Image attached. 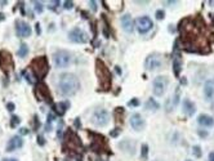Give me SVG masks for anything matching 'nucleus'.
<instances>
[{
  "label": "nucleus",
  "mask_w": 214,
  "mask_h": 161,
  "mask_svg": "<svg viewBox=\"0 0 214 161\" xmlns=\"http://www.w3.org/2000/svg\"><path fill=\"white\" fill-rule=\"evenodd\" d=\"M79 79L70 72L59 75L58 81H57V89H58L59 94L65 97L74 95L79 89Z\"/></svg>",
  "instance_id": "obj_1"
},
{
  "label": "nucleus",
  "mask_w": 214,
  "mask_h": 161,
  "mask_svg": "<svg viewBox=\"0 0 214 161\" xmlns=\"http://www.w3.org/2000/svg\"><path fill=\"white\" fill-rule=\"evenodd\" d=\"M95 74L98 77L99 87L102 89H110L111 87V72L106 67V64L103 63V61L97 59L95 61Z\"/></svg>",
  "instance_id": "obj_2"
},
{
  "label": "nucleus",
  "mask_w": 214,
  "mask_h": 161,
  "mask_svg": "<svg viewBox=\"0 0 214 161\" xmlns=\"http://www.w3.org/2000/svg\"><path fill=\"white\" fill-rule=\"evenodd\" d=\"M31 69H33L35 76L38 79H43L47 75L48 70H49V66H48V61L45 57H36L35 59H33V62H31Z\"/></svg>",
  "instance_id": "obj_3"
},
{
  "label": "nucleus",
  "mask_w": 214,
  "mask_h": 161,
  "mask_svg": "<svg viewBox=\"0 0 214 161\" xmlns=\"http://www.w3.org/2000/svg\"><path fill=\"white\" fill-rule=\"evenodd\" d=\"M110 121V113L107 110L99 108L95 110L93 112V116H92V123L97 126H105V125L108 124Z\"/></svg>",
  "instance_id": "obj_4"
},
{
  "label": "nucleus",
  "mask_w": 214,
  "mask_h": 161,
  "mask_svg": "<svg viewBox=\"0 0 214 161\" xmlns=\"http://www.w3.org/2000/svg\"><path fill=\"white\" fill-rule=\"evenodd\" d=\"M13 67H14V62L12 54L7 51H0V69L5 74H8L10 70H13Z\"/></svg>",
  "instance_id": "obj_5"
},
{
  "label": "nucleus",
  "mask_w": 214,
  "mask_h": 161,
  "mask_svg": "<svg viewBox=\"0 0 214 161\" xmlns=\"http://www.w3.org/2000/svg\"><path fill=\"white\" fill-rule=\"evenodd\" d=\"M53 61H54V64L58 69H63V67H67L71 62V57L67 52L65 51H57L54 54H53Z\"/></svg>",
  "instance_id": "obj_6"
},
{
  "label": "nucleus",
  "mask_w": 214,
  "mask_h": 161,
  "mask_svg": "<svg viewBox=\"0 0 214 161\" xmlns=\"http://www.w3.org/2000/svg\"><path fill=\"white\" fill-rule=\"evenodd\" d=\"M169 84V80L165 76H158L152 83V88H154V94L158 97H161L166 90V87Z\"/></svg>",
  "instance_id": "obj_7"
},
{
  "label": "nucleus",
  "mask_w": 214,
  "mask_h": 161,
  "mask_svg": "<svg viewBox=\"0 0 214 161\" xmlns=\"http://www.w3.org/2000/svg\"><path fill=\"white\" fill-rule=\"evenodd\" d=\"M69 39L72 43H79V44H84L88 41V34L80 27H75L69 32Z\"/></svg>",
  "instance_id": "obj_8"
},
{
  "label": "nucleus",
  "mask_w": 214,
  "mask_h": 161,
  "mask_svg": "<svg viewBox=\"0 0 214 161\" xmlns=\"http://www.w3.org/2000/svg\"><path fill=\"white\" fill-rule=\"evenodd\" d=\"M163 64V61H161V57L159 54H150L147 58L145 61V69L148 70V71H155L161 67Z\"/></svg>",
  "instance_id": "obj_9"
},
{
  "label": "nucleus",
  "mask_w": 214,
  "mask_h": 161,
  "mask_svg": "<svg viewBox=\"0 0 214 161\" xmlns=\"http://www.w3.org/2000/svg\"><path fill=\"white\" fill-rule=\"evenodd\" d=\"M135 23H137V28H138V31H140L141 34H146V32H148L152 28V26H154L152 19L150 18V17H147V16L140 17Z\"/></svg>",
  "instance_id": "obj_10"
},
{
  "label": "nucleus",
  "mask_w": 214,
  "mask_h": 161,
  "mask_svg": "<svg viewBox=\"0 0 214 161\" xmlns=\"http://www.w3.org/2000/svg\"><path fill=\"white\" fill-rule=\"evenodd\" d=\"M16 34L18 38H28L31 35L30 25L25 21H16Z\"/></svg>",
  "instance_id": "obj_11"
},
{
  "label": "nucleus",
  "mask_w": 214,
  "mask_h": 161,
  "mask_svg": "<svg viewBox=\"0 0 214 161\" xmlns=\"http://www.w3.org/2000/svg\"><path fill=\"white\" fill-rule=\"evenodd\" d=\"M35 94H36L39 101H41V99H47V102H49V103L52 102L49 89H48V87L44 83H38L36 89H35Z\"/></svg>",
  "instance_id": "obj_12"
},
{
  "label": "nucleus",
  "mask_w": 214,
  "mask_h": 161,
  "mask_svg": "<svg viewBox=\"0 0 214 161\" xmlns=\"http://www.w3.org/2000/svg\"><path fill=\"white\" fill-rule=\"evenodd\" d=\"M130 125L132 128L134 129V130H143L145 129V120L143 117H142L141 113H133L130 117Z\"/></svg>",
  "instance_id": "obj_13"
},
{
  "label": "nucleus",
  "mask_w": 214,
  "mask_h": 161,
  "mask_svg": "<svg viewBox=\"0 0 214 161\" xmlns=\"http://www.w3.org/2000/svg\"><path fill=\"white\" fill-rule=\"evenodd\" d=\"M121 26H123V30L128 32V34H132L134 30V22H133V18L130 17V14H124L121 16Z\"/></svg>",
  "instance_id": "obj_14"
},
{
  "label": "nucleus",
  "mask_w": 214,
  "mask_h": 161,
  "mask_svg": "<svg viewBox=\"0 0 214 161\" xmlns=\"http://www.w3.org/2000/svg\"><path fill=\"white\" fill-rule=\"evenodd\" d=\"M22 146H23V139L21 138L20 135H14V137H12L9 139L8 144H7V151L12 152V151H14V149H17V148H21Z\"/></svg>",
  "instance_id": "obj_15"
},
{
  "label": "nucleus",
  "mask_w": 214,
  "mask_h": 161,
  "mask_svg": "<svg viewBox=\"0 0 214 161\" xmlns=\"http://www.w3.org/2000/svg\"><path fill=\"white\" fill-rule=\"evenodd\" d=\"M204 94L206 97L208 101H212L214 97V81L212 80H206L204 85Z\"/></svg>",
  "instance_id": "obj_16"
},
{
  "label": "nucleus",
  "mask_w": 214,
  "mask_h": 161,
  "mask_svg": "<svg viewBox=\"0 0 214 161\" xmlns=\"http://www.w3.org/2000/svg\"><path fill=\"white\" fill-rule=\"evenodd\" d=\"M197 123L205 128H210L214 125V119L212 116L206 115V113H201V115L197 117Z\"/></svg>",
  "instance_id": "obj_17"
},
{
  "label": "nucleus",
  "mask_w": 214,
  "mask_h": 161,
  "mask_svg": "<svg viewBox=\"0 0 214 161\" xmlns=\"http://www.w3.org/2000/svg\"><path fill=\"white\" fill-rule=\"evenodd\" d=\"M183 112L186 113V116H192L196 112L195 103L192 101H190V99H184L183 101Z\"/></svg>",
  "instance_id": "obj_18"
},
{
  "label": "nucleus",
  "mask_w": 214,
  "mask_h": 161,
  "mask_svg": "<svg viewBox=\"0 0 214 161\" xmlns=\"http://www.w3.org/2000/svg\"><path fill=\"white\" fill-rule=\"evenodd\" d=\"M119 147L123 149V151H125V152H128V149H129V153H130V155H133V153L135 152V151H134V149H135L134 142H132L130 139H125V141L120 142V143H119Z\"/></svg>",
  "instance_id": "obj_19"
},
{
  "label": "nucleus",
  "mask_w": 214,
  "mask_h": 161,
  "mask_svg": "<svg viewBox=\"0 0 214 161\" xmlns=\"http://www.w3.org/2000/svg\"><path fill=\"white\" fill-rule=\"evenodd\" d=\"M69 106V103H66V102H58V103H56L54 105V111L57 113H58L59 116H62L63 113L66 112V107Z\"/></svg>",
  "instance_id": "obj_20"
},
{
  "label": "nucleus",
  "mask_w": 214,
  "mask_h": 161,
  "mask_svg": "<svg viewBox=\"0 0 214 161\" xmlns=\"http://www.w3.org/2000/svg\"><path fill=\"white\" fill-rule=\"evenodd\" d=\"M159 103L155 101L154 98H148V101L146 102V108L147 110H151V111H156L159 108Z\"/></svg>",
  "instance_id": "obj_21"
},
{
  "label": "nucleus",
  "mask_w": 214,
  "mask_h": 161,
  "mask_svg": "<svg viewBox=\"0 0 214 161\" xmlns=\"http://www.w3.org/2000/svg\"><path fill=\"white\" fill-rule=\"evenodd\" d=\"M173 71H174V75L176 77H179V74H181V61L176 58L173 62Z\"/></svg>",
  "instance_id": "obj_22"
},
{
  "label": "nucleus",
  "mask_w": 214,
  "mask_h": 161,
  "mask_svg": "<svg viewBox=\"0 0 214 161\" xmlns=\"http://www.w3.org/2000/svg\"><path fill=\"white\" fill-rule=\"evenodd\" d=\"M17 54H18V57H21V58L26 57V56L28 54V46H27L26 44H21L18 52H17Z\"/></svg>",
  "instance_id": "obj_23"
},
{
  "label": "nucleus",
  "mask_w": 214,
  "mask_h": 161,
  "mask_svg": "<svg viewBox=\"0 0 214 161\" xmlns=\"http://www.w3.org/2000/svg\"><path fill=\"white\" fill-rule=\"evenodd\" d=\"M34 9H35V12L36 13H41L43 9H44V5H43V3H40V1H35L34 3Z\"/></svg>",
  "instance_id": "obj_24"
},
{
  "label": "nucleus",
  "mask_w": 214,
  "mask_h": 161,
  "mask_svg": "<svg viewBox=\"0 0 214 161\" xmlns=\"http://www.w3.org/2000/svg\"><path fill=\"white\" fill-rule=\"evenodd\" d=\"M20 123H21V119L18 116H12V119H10V126L16 128L17 125H20Z\"/></svg>",
  "instance_id": "obj_25"
},
{
  "label": "nucleus",
  "mask_w": 214,
  "mask_h": 161,
  "mask_svg": "<svg viewBox=\"0 0 214 161\" xmlns=\"http://www.w3.org/2000/svg\"><path fill=\"white\" fill-rule=\"evenodd\" d=\"M192 152H194V155L196 157H201L202 152H201V148L199 147V146H194V148H192Z\"/></svg>",
  "instance_id": "obj_26"
},
{
  "label": "nucleus",
  "mask_w": 214,
  "mask_h": 161,
  "mask_svg": "<svg viewBox=\"0 0 214 161\" xmlns=\"http://www.w3.org/2000/svg\"><path fill=\"white\" fill-rule=\"evenodd\" d=\"M148 155V146L147 144H142V153H141V156L143 157V159H146Z\"/></svg>",
  "instance_id": "obj_27"
},
{
  "label": "nucleus",
  "mask_w": 214,
  "mask_h": 161,
  "mask_svg": "<svg viewBox=\"0 0 214 161\" xmlns=\"http://www.w3.org/2000/svg\"><path fill=\"white\" fill-rule=\"evenodd\" d=\"M164 17H165V12H164L163 9H159L158 12H156V18L158 19H164Z\"/></svg>",
  "instance_id": "obj_28"
},
{
  "label": "nucleus",
  "mask_w": 214,
  "mask_h": 161,
  "mask_svg": "<svg viewBox=\"0 0 214 161\" xmlns=\"http://www.w3.org/2000/svg\"><path fill=\"white\" fill-rule=\"evenodd\" d=\"M140 105V101H138L137 98H134V99H132V101L128 103V106H130V107H135V106H138Z\"/></svg>",
  "instance_id": "obj_29"
},
{
  "label": "nucleus",
  "mask_w": 214,
  "mask_h": 161,
  "mask_svg": "<svg viewBox=\"0 0 214 161\" xmlns=\"http://www.w3.org/2000/svg\"><path fill=\"white\" fill-rule=\"evenodd\" d=\"M14 108H16V106H14V103H12V102H9V103H7V110L8 111H14Z\"/></svg>",
  "instance_id": "obj_30"
},
{
  "label": "nucleus",
  "mask_w": 214,
  "mask_h": 161,
  "mask_svg": "<svg viewBox=\"0 0 214 161\" xmlns=\"http://www.w3.org/2000/svg\"><path fill=\"white\" fill-rule=\"evenodd\" d=\"M63 6H65L66 9H72L74 8V3L72 1H65V5Z\"/></svg>",
  "instance_id": "obj_31"
},
{
  "label": "nucleus",
  "mask_w": 214,
  "mask_h": 161,
  "mask_svg": "<svg viewBox=\"0 0 214 161\" xmlns=\"http://www.w3.org/2000/svg\"><path fill=\"white\" fill-rule=\"evenodd\" d=\"M34 119H35V120H34V126H35V130H36V129L40 126V121H39V117H38V116H35Z\"/></svg>",
  "instance_id": "obj_32"
},
{
  "label": "nucleus",
  "mask_w": 214,
  "mask_h": 161,
  "mask_svg": "<svg viewBox=\"0 0 214 161\" xmlns=\"http://www.w3.org/2000/svg\"><path fill=\"white\" fill-rule=\"evenodd\" d=\"M23 76H25V79H26V80L28 81V83H33V80H31V77H30V75H28V72L27 71H23Z\"/></svg>",
  "instance_id": "obj_33"
},
{
  "label": "nucleus",
  "mask_w": 214,
  "mask_h": 161,
  "mask_svg": "<svg viewBox=\"0 0 214 161\" xmlns=\"http://www.w3.org/2000/svg\"><path fill=\"white\" fill-rule=\"evenodd\" d=\"M38 143H39L40 146H44V143H45V142H44V139H43L41 135H39V137H38Z\"/></svg>",
  "instance_id": "obj_34"
},
{
  "label": "nucleus",
  "mask_w": 214,
  "mask_h": 161,
  "mask_svg": "<svg viewBox=\"0 0 214 161\" xmlns=\"http://www.w3.org/2000/svg\"><path fill=\"white\" fill-rule=\"evenodd\" d=\"M119 134H120V130H119V129H116V130H112V131H111V135H112V137H116V135H119Z\"/></svg>",
  "instance_id": "obj_35"
},
{
  "label": "nucleus",
  "mask_w": 214,
  "mask_h": 161,
  "mask_svg": "<svg viewBox=\"0 0 214 161\" xmlns=\"http://www.w3.org/2000/svg\"><path fill=\"white\" fill-rule=\"evenodd\" d=\"M35 27H36V32H38V35H40V23L36 22V25H35Z\"/></svg>",
  "instance_id": "obj_36"
},
{
  "label": "nucleus",
  "mask_w": 214,
  "mask_h": 161,
  "mask_svg": "<svg viewBox=\"0 0 214 161\" xmlns=\"http://www.w3.org/2000/svg\"><path fill=\"white\" fill-rule=\"evenodd\" d=\"M21 134H28V130L26 128H22L21 129Z\"/></svg>",
  "instance_id": "obj_37"
},
{
  "label": "nucleus",
  "mask_w": 214,
  "mask_h": 161,
  "mask_svg": "<svg viewBox=\"0 0 214 161\" xmlns=\"http://www.w3.org/2000/svg\"><path fill=\"white\" fill-rule=\"evenodd\" d=\"M209 161H214V152L209 153Z\"/></svg>",
  "instance_id": "obj_38"
},
{
  "label": "nucleus",
  "mask_w": 214,
  "mask_h": 161,
  "mask_svg": "<svg viewBox=\"0 0 214 161\" xmlns=\"http://www.w3.org/2000/svg\"><path fill=\"white\" fill-rule=\"evenodd\" d=\"M199 135H201V137H206V131H202V130H199Z\"/></svg>",
  "instance_id": "obj_39"
},
{
  "label": "nucleus",
  "mask_w": 214,
  "mask_h": 161,
  "mask_svg": "<svg viewBox=\"0 0 214 161\" xmlns=\"http://www.w3.org/2000/svg\"><path fill=\"white\" fill-rule=\"evenodd\" d=\"M75 125H76V126H80V120L79 119L75 120Z\"/></svg>",
  "instance_id": "obj_40"
},
{
  "label": "nucleus",
  "mask_w": 214,
  "mask_h": 161,
  "mask_svg": "<svg viewBox=\"0 0 214 161\" xmlns=\"http://www.w3.org/2000/svg\"><path fill=\"white\" fill-rule=\"evenodd\" d=\"M90 4H92V8H93L94 10L97 9V6H95V3H94V1H90Z\"/></svg>",
  "instance_id": "obj_41"
},
{
  "label": "nucleus",
  "mask_w": 214,
  "mask_h": 161,
  "mask_svg": "<svg viewBox=\"0 0 214 161\" xmlns=\"http://www.w3.org/2000/svg\"><path fill=\"white\" fill-rule=\"evenodd\" d=\"M3 19H5V16L1 12H0V21H3Z\"/></svg>",
  "instance_id": "obj_42"
},
{
  "label": "nucleus",
  "mask_w": 214,
  "mask_h": 161,
  "mask_svg": "<svg viewBox=\"0 0 214 161\" xmlns=\"http://www.w3.org/2000/svg\"><path fill=\"white\" fill-rule=\"evenodd\" d=\"M3 161H18V160H17V159H4Z\"/></svg>",
  "instance_id": "obj_43"
},
{
  "label": "nucleus",
  "mask_w": 214,
  "mask_h": 161,
  "mask_svg": "<svg viewBox=\"0 0 214 161\" xmlns=\"http://www.w3.org/2000/svg\"><path fill=\"white\" fill-rule=\"evenodd\" d=\"M81 14H83V17H84V18H88V13H85V12H81Z\"/></svg>",
  "instance_id": "obj_44"
},
{
  "label": "nucleus",
  "mask_w": 214,
  "mask_h": 161,
  "mask_svg": "<svg viewBox=\"0 0 214 161\" xmlns=\"http://www.w3.org/2000/svg\"><path fill=\"white\" fill-rule=\"evenodd\" d=\"M212 22H213V25H214V14H213V17H212Z\"/></svg>",
  "instance_id": "obj_45"
},
{
  "label": "nucleus",
  "mask_w": 214,
  "mask_h": 161,
  "mask_svg": "<svg viewBox=\"0 0 214 161\" xmlns=\"http://www.w3.org/2000/svg\"><path fill=\"white\" fill-rule=\"evenodd\" d=\"M187 161H191V160H187Z\"/></svg>",
  "instance_id": "obj_46"
}]
</instances>
